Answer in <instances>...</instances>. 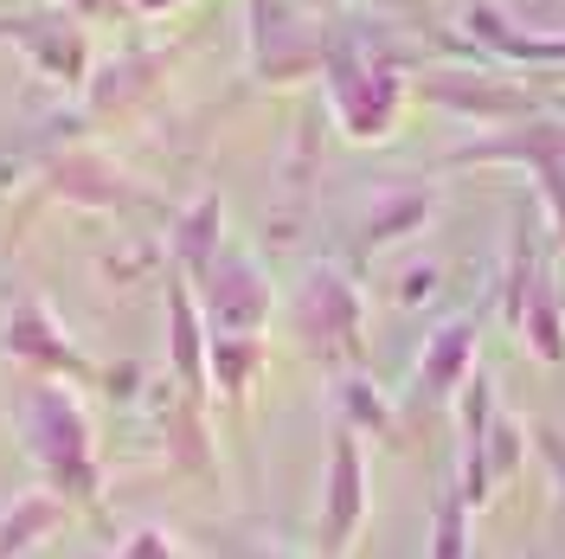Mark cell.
I'll return each mask as SVG.
<instances>
[{
  "mask_svg": "<svg viewBox=\"0 0 565 559\" xmlns=\"http://www.w3.org/2000/svg\"><path fill=\"white\" fill-rule=\"evenodd\" d=\"M245 45L257 84H302L328 71L334 33L309 13V0H245Z\"/></svg>",
  "mask_w": 565,
  "mask_h": 559,
  "instance_id": "cell-2",
  "label": "cell"
},
{
  "mask_svg": "<svg viewBox=\"0 0 565 559\" xmlns=\"http://www.w3.org/2000/svg\"><path fill=\"white\" fill-rule=\"evenodd\" d=\"M296 328H302V341L316 360L328 367H341L360 354V289L341 264H316L302 289H296Z\"/></svg>",
  "mask_w": 565,
  "mask_h": 559,
  "instance_id": "cell-8",
  "label": "cell"
},
{
  "mask_svg": "<svg viewBox=\"0 0 565 559\" xmlns=\"http://www.w3.org/2000/svg\"><path fill=\"white\" fill-rule=\"evenodd\" d=\"M469 348H476V321H450V328H437L430 348H424V367H418L424 392H450L457 373L469 367Z\"/></svg>",
  "mask_w": 565,
  "mask_h": 559,
  "instance_id": "cell-14",
  "label": "cell"
},
{
  "mask_svg": "<svg viewBox=\"0 0 565 559\" xmlns=\"http://www.w3.org/2000/svg\"><path fill=\"white\" fill-rule=\"evenodd\" d=\"M39 7H65L77 20H116V13H136V0H39Z\"/></svg>",
  "mask_w": 565,
  "mask_h": 559,
  "instance_id": "cell-16",
  "label": "cell"
},
{
  "mask_svg": "<svg viewBox=\"0 0 565 559\" xmlns=\"http://www.w3.org/2000/svg\"><path fill=\"white\" fill-rule=\"evenodd\" d=\"M174 7H186V0H136L141 20H161V13H174Z\"/></svg>",
  "mask_w": 565,
  "mask_h": 559,
  "instance_id": "cell-19",
  "label": "cell"
},
{
  "mask_svg": "<svg viewBox=\"0 0 565 559\" xmlns=\"http://www.w3.org/2000/svg\"><path fill=\"white\" fill-rule=\"evenodd\" d=\"M257 373H264V335H212V386L232 412L250 399Z\"/></svg>",
  "mask_w": 565,
  "mask_h": 559,
  "instance_id": "cell-13",
  "label": "cell"
},
{
  "mask_svg": "<svg viewBox=\"0 0 565 559\" xmlns=\"http://www.w3.org/2000/svg\"><path fill=\"white\" fill-rule=\"evenodd\" d=\"M0 39H13V52L52 91H65V97H84V84L97 77V65H90V33H84V20L65 13V7H26L13 20H0Z\"/></svg>",
  "mask_w": 565,
  "mask_h": 559,
  "instance_id": "cell-6",
  "label": "cell"
},
{
  "mask_svg": "<svg viewBox=\"0 0 565 559\" xmlns=\"http://www.w3.org/2000/svg\"><path fill=\"white\" fill-rule=\"evenodd\" d=\"M186 59V39H168V45H136V52H122L116 65H104L90 84H84V97H77V116H71L58 136L65 141H84L97 136V129H116V123H129L136 109H148L161 91H168V77L174 65Z\"/></svg>",
  "mask_w": 565,
  "mask_h": 559,
  "instance_id": "cell-3",
  "label": "cell"
},
{
  "mask_svg": "<svg viewBox=\"0 0 565 559\" xmlns=\"http://www.w3.org/2000/svg\"><path fill=\"white\" fill-rule=\"evenodd\" d=\"M218 251H225V193H200L193 207L168 219V264H174V277L200 283Z\"/></svg>",
  "mask_w": 565,
  "mask_h": 559,
  "instance_id": "cell-11",
  "label": "cell"
},
{
  "mask_svg": "<svg viewBox=\"0 0 565 559\" xmlns=\"http://www.w3.org/2000/svg\"><path fill=\"white\" fill-rule=\"evenodd\" d=\"M193 296H200V315H206L212 335H264V321H270V277H264V264L250 257V251L225 245L212 257V271L193 283Z\"/></svg>",
  "mask_w": 565,
  "mask_h": 559,
  "instance_id": "cell-7",
  "label": "cell"
},
{
  "mask_svg": "<svg viewBox=\"0 0 565 559\" xmlns=\"http://www.w3.org/2000/svg\"><path fill=\"white\" fill-rule=\"evenodd\" d=\"M321 77H328V109H334V123H341L353 141L392 136L398 104H405V77H398L386 59H373V52L348 45V39H334Z\"/></svg>",
  "mask_w": 565,
  "mask_h": 559,
  "instance_id": "cell-5",
  "label": "cell"
},
{
  "mask_svg": "<svg viewBox=\"0 0 565 559\" xmlns=\"http://www.w3.org/2000/svg\"><path fill=\"white\" fill-rule=\"evenodd\" d=\"M168 367L180 380V399H193L206 412V392H212V328L200 315V296L193 283L168 271Z\"/></svg>",
  "mask_w": 565,
  "mask_h": 559,
  "instance_id": "cell-10",
  "label": "cell"
},
{
  "mask_svg": "<svg viewBox=\"0 0 565 559\" xmlns=\"http://www.w3.org/2000/svg\"><path fill=\"white\" fill-rule=\"evenodd\" d=\"M20 437L26 451L39 456V470L52 476V489L65 502H97L104 489V463H97V431H90V412L77 399V386L65 380H39L26 386L20 399Z\"/></svg>",
  "mask_w": 565,
  "mask_h": 559,
  "instance_id": "cell-1",
  "label": "cell"
},
{
  "mask_svg": "<svg viewBox=\"0 0 565 559\" xmlns=\"http://www.w3.org/2000/svg\"><path fill=\"white\" fill-rule=\"evenodd\" d=\"M65 508H71L65 495H33V502H20V508L0 521V559H7V553H26L39 534H52V527L65 521Z\"/></svg>",
  "mask_w": 565,
  "mask_h": 559,
  "instance_id": "cell-15",
  "label": "cell"
},
{
  "mask_svg": "<svg viewBox=\"0 0 565 559\" xmlns=\"http://www.w3.org/2000/svg\"><path fill=\"white\" fill-rule=\"evenodd\" d=\"M0 354L13 360V367H33L45 380H65V386H84L97 380V367H90V354L71 341L65 328H58V315L45 296H20L13 315L0 321Z\"/></svg>",
  "mask_w": 565,
  "mask_h": 559,
  "instance_id": "cell-9",
  "label": "cell"
},
{
  "mask_svg": "<svg viewBox=\"0 0 565 559\" xmlns=\"http://www.w3.org/2000/svg\"><path fill=\"white\" fill-rule=\"evenodd\" d=\"M437 559H462V521H457V502H444V521H437Z\"/></svg>",
  "mask_w": 565,
  "mask_h": 559,
  "instance_id": "cell-17",
  "label": "cell"
},
{
  "mask_svg": "<svg viewBox=\"0 0 565 559\" xmlns=\"http://www.w3.org/2000/svg\"><path fill=\"white\" fill-rule=\"evenodd\" d=\"M129 559H180V553L161 540V534H136V540H129Z\"/></svg>",
  "mask_w": 565,
  "mask_h": 559,
  "instance_id": "cell-18",
  "label": "cell"
},
{
  "mask_svg": "<svg viewBox=\"0 0 565 559\" xmlns=\"http://www.w3.org/2000/svg\"><path fill=\"white\" fill-rule=\"evenodd\" d=\"M360 502H366V483H360V444H353V431H341V437H334V470H328V540H334V547L353 540Z\"/></svg>",
  "mask_w": 565,
  "mask_h": 559,
  "instance_id": "cell-12",
  "label": "cell"
},
{
  "mask_svg": "<svg viewBox=\"0 0 565 559\" xmlns=\"http://www.w3.org/2000/svg\"><path fill=\"white\" fill-rule=\"evenodd\" d=\"M90 207V212H148L154 193L136 187L129 175H116L97 148L84 141H65V148H39V168H33V187H26V212L52 207Z\"/></svg>",
  "mask_w": 565,
  "mask_h": 559,
  "instance_id": "cell-4",
  "label": "cell"
},
{
  "mask_svg": "<svg viewBox=\"0 0 565 559\" xmlns=\"http://www.w3.org/2000/svg\"><path fill=\"white\" fill-rule=\"evenodd\" d=\"M309 7H334V0H309Z\"/></svg>",
  "mask_w": 565,
  "mask_h": 559,
  "instance_id": "cell-20",
  "label": "cell"
}]
</instances>
